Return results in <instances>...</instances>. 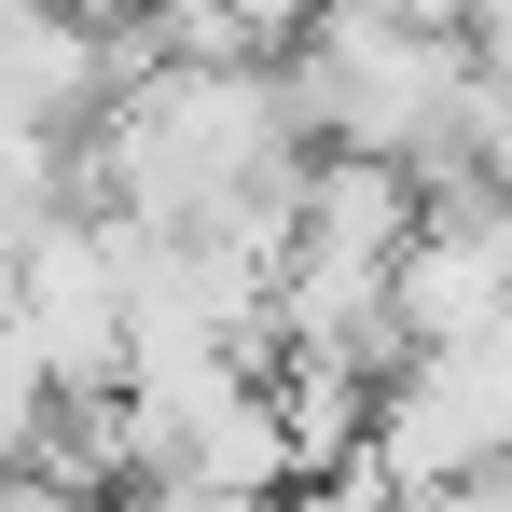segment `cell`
I'll return each mask as SVG.
<instances>
[{
  "label": "cell",
  "mask_w": 512,
  "mask_h": 512,
  "mask_svg": "<svg viewBox=\"0 0 512 512\" xmlns=\"http://www.w3.org/2000/svg\"><path fill=\"white\" fill-rule=\"evenodd\" d=\"M305 153L319 139L277 84V56H125V84L84 125V194L153 236H222L277 263Z\"/></svg>",
  "instance_id": "cell-1"
},
{
  "label": "cell",
  "mask_w": 512,
  "mask_h": 512,
  "mask_svg": "<svg viewBox=\"0 0 512 512\" xmlns=\"http://www.w3.org/2000/svg\"><path fill=\"white\" fill-rule=\"evenodd\" d=\"M277 84L319 153H374L416 180H457V153H471V42L457 28H388V14L319 0L305 42L277 56Z\"/></svg>",
  "instance_id": "cell-2"
},
{
  "label": "cell",
  "mask_w": 512,
  "mask_h": 512,
  "mask_svg": "<svg viewBox=\"0 0 512 512\" xmlns=\"http://www.w3.org/2000/svg\"><path fill=\"white\" fill-rule=\"evenodd\" d=\"M0 305L28 319L56 402H70V388H125V222H111L97 194H84V208H56L42 236H14Z\"/></svg>",
  "instance_id": "cell-3"
},
{
  "label": "cell",
  "mask_w": 512,
  "mask_h": 512,
  "mask_svg": "<svg viewBox=\"0 0 512 512\" xmlns=\"http://www.w3.org/2000/svg\"><path fill=\"white\" fill-rule=\"evenodd\" d=\"M125 28L84 14V0H0V125H56V139H84L97 97L125 84Z\"/></svg>",
  "instance_id": "cell-4"
},
{
  "label": "cell",
  "mask_w": 512,
  "mask_h": 512,
  "mask_svg": "<svg viewBox=\"0 0 512 512\" xmlns=\"http://www.w3.org/2000/svg\"><path fill=\"white\" fill-rule=\"evenodd\" d=\"M56 208H84V139H56V125H0V250L42 236Z\"/></svg>",
  "instance_id": "cell-5"
},
{
  "label": "cell",
  "mask_w": 512,
  "mask_h": 512,
  "mask_svg": "<svg viewBox=\"0 0 512 512\" xmlns=\"http://www.w3.org/2000/svg\"><path fill=\"white\" fill-rule=\"evenodd\" d=\"M42 416H56V374H42V346H28V319L0 305V471L42 443Z\"/></svg>",
  "instance_id": "cell-6"
},
{
  "label": "cell",
  "mask_w": 512,
  "mask_h": 512,
  "mask_svg": "<svg viewBox=\"0 0 512 512\" xmlns=\"http://www.w3.org/2000/svg\"><path fill=\"white\" fill-rule=\"evenodd\" d=\"M97 512H277L263 485H208V471H125Z\"/></svg>",
  "instance_id": "cell-7"
},
{
  "label": "cell",
  "mask_w": 512,
  "mask_h": 512,
  "mask_svg": "<svg viewBox=\"0 0 512 512\" xmlns=\"http://www.w3.org/2000/svg\"><path fill=\"white\" fill-rule=\"evenodd\" d=\"M388 512H512V471H471V485H429V499H388Z\"/></svg>",
  "instance_id": "cell-8"
},
{
  "label": "cell",
  "mask_w": 512,
  "mask_h": 512,
  "mask_svg": "<svg viewBox=\"0 0 512 512\" xmlns=\"http://www.w3.org/2000/svg\"><path fill=\"white\" fill-rule=\"evenodd\" d=\"M346 14H388V28H457V0H346Z\"/></svg>",
  "instance_id": "cell-9"
},
{
  "label": "cell",
  "mask_w": 512,
  "mask_h": 512,
  "mask_svg": "<svg viewBox=\"0 0 512 512\" xmlns=\"http://www.w3.org/2000/svg\"><path fill=\"white\" fill-rule=\"evenodd\" d=\"M0 277H14V250H0Z\"/></svg>",
  "instance_id": "cell-10"
}]
</instances>
